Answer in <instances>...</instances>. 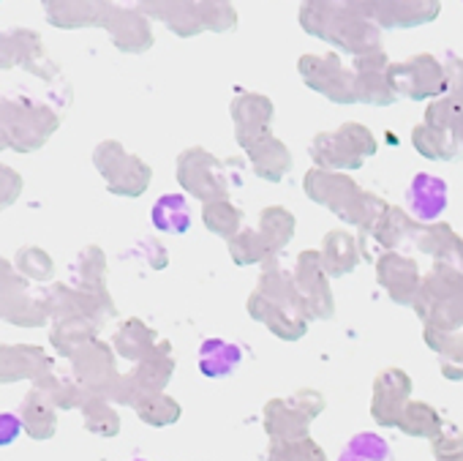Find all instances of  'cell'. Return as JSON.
<instances>
[{
  "instance_id": "obj_2",
  "label": "cell",
  "mask_w": 463,
  "mask_h": 461,
  "mask_svg": "<svg viewBox=\"0 0 463 461\" xmlns=\"http://www.w3.org/2000/svg\"><path fill=\"white\" fill-rule=\"evenodd\" d=\"M243 352L229 344V341H221V339H210L202 344V352H199V369L207 374V377H226L238 369Z\"/></svg>"
},
{
  "instance_id": "obj_4",
  "label": "cell",
  "mask_w": 463,
  "mask_h": 461,
  "mask_svg": "<svg viewBox=\"0 0 463 461\" xmlns=\"http://www.w3.org/2000/svg\"><path fill=\"white\" fill-rule=\"evenodd\" d=\"M153 221L164 233H185L191 224V210L183 197H164L153 207Z\"/></svg>"
},
{
  "instance_id": "obj_1",
  "label": "cell",
  "mask_w": 463,
  "mask_h": 461,
  "mask_svg": "<svg viewBox=\"0 0 463 461\" xmlns=\"http://www.w3.org/2000/svg\"><path fill=\"white\" fill-rule=\"evenodd\" d=\"M406 205L422 221L439 218L447 207V183L430 175H417L406 191Z\"/></svg>"
},
{
  "instance_id": "obj_3",
  "label": "cell",
  "mask_w": 463,
  "mask_h": 461,
  "mask_svg": "<svg viewBox=\"0 0 463 461\" xmlns=\"http://www.w3.org/2000/svg\"><path fill=\"white\" fill-rule=\"evenodd\" d=\"M338 461H395V458H392V447L379 434H357L344 445Z\"/></svg>"
}]
</instances>
